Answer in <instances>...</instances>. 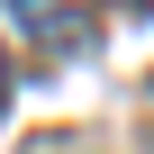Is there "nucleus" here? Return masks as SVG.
Listing matches in <instances>:
<instances>
[{
    "mask_svg": "<svg viewBox=\"0 0 154 154\" xmlns=\"http://www.w3.org/2000/svg\"><path fill=\"white\" fill-rule=\"evenodd\" d=\"M36 45H54V54H72V45H91V18H72L63 9V0H18V9H9Z\"/></svg>",
    "mask_w": 154,
    "mask_h": 154,
    "instance_id": "nucleus-1",
    "label": "nucleus"
},
{
    "mask_svg": "<svg viewBox=\"0 0 154 154\" xmlns=\"http://www.w3.org/2000/svg\"><path fill=\"white\" fill-rule=\"evenodd\" d=\"M0 109H9V45H0Z\"/></svg>",
    "mask_w": 154,
    "mask_h": 154,
    "instance_id": "nucleus-2",
    "label": "nucleus"
}]
</instances>
